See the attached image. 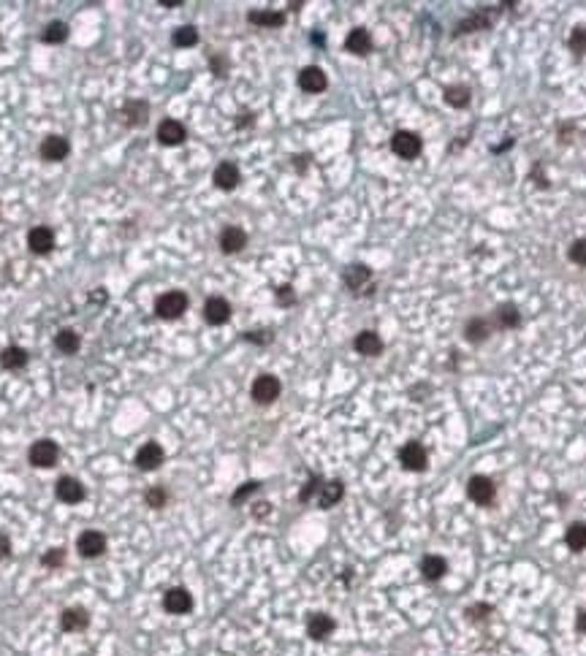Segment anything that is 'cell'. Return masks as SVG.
Returning a JSON list of instances; mask_svg holds the SVG:
<instances>
[{"label": "cell", "instance_id": "obj_1", "mask_svg": "<svg viewBox=\"0 0 586 656\" xmlns=\"http://www.w3.org/2000/svg\"><path fill=\"white\" fill-rule=\"evenodd\" d=\"M188 304H190L188 293H182V290H169V293H163V296L155 299V315L160 320H177L188 312Z\"/></svg>", "mask_w": 586, "mask_h": 656}, {"label": "cell", "instance_id": "obj_2", "mask_svg": "<svg viewBox=\"0 0 586 656\" xmlns=\"http://www.w3.org/2000/svg\"><path fill=\"white\" fill-rule=\"evenodd\" d=\"M502 14V6H486V8H478L473 17L461 19L456 25L454 36H467V33H478V30H489L497 17Z\"/></svg>", "mask_w": 586, "mask_h": 656}, {"label": "cell", "instance_id": "obj_3", "mask_svg": "<svg viewBox=\"0 0 586 656\" xmlns=\"http://www.w3.org/2000/svg\"><path fill=\"white\" fill-rule=\"evenodd\" d=\"M421 147H423V141H421V136L413 131H397L391 136V150H394V155H399L402 160H413V157H418V155H421Z\"/></svg>", "mask_w": 586, "mask_h": 656}, {"label": "cell", "instance_id": "obj_4", "mask_svg": "<svg viewBox=\"0 0 586 656\" xmlns=\"http://www.w3.org/2000/svg\"><path fill=\"white\" fill-rule=\"evenodd\" d=\"M280 391H283V385H280V380L274 375L255 377V382H253V388H250L255 404H272V401H277V399H280Z\"/></svg>", "mask_w": 586, "mask_h": 656}, {"label": "cell", "instance_id": "obj_5", "mask_svg": "<svg viewBox=\"0 0 586 656\" xmlns=\"http://www.w3.org/2000/svg\"><path fill=\"white\" fill-rule=\"evenodd\" d=\"M27 458H30V464H33V467L49 469V467H55L57 464V458H60V448H57L52 439H38V442L30 445Z\"/></svg>", "mask_w": 586, "mask_h": 656}, {"label": "cell", "instance_id": "obj_6", "mask_svg": "<svg viewBox=\"0 0 586 656\" xmlns=\"http://www.w3.org/2000/svg\"><path fill=\"white\" fill-rule=\"evenodd\" d=\"M467 494H470V499L475 505H492L497 499V486L486 475H473L470 483H467Z\"/></svg>", "mask_w": 586, "mask_h": 656}, {"label": "cell", "instance_id": "obj_7", "mask_svg": "<svg viewBox=\"0 0 586 656\" xmlns=\"http://www.w3.org/2000/svg\"><path fill=\"white\" fill-rule=\"evenodd\" d=\"M76 551H79V556H84V559H98V556L106 553V537H103L101 532H95V529H87V532L79 534Z\"/></svg>", "mask_w": 586, "mask_h": 656}, {"label": "cell", "instance_id": "obj_8", "mask_svg": "<svg viewBox=\"0 0 586 656\" xmlns=\"http://www.w3.org/2000/svg\"><path fill=\"white\" fill-rule=\"evenodd\" d=\"M399 461L407 472H423L429 467V453L421 442H407L405 448L399 450Z\"/></svg>", "mask_w": 586, "mask_h": 656}, {"label": "cell", "instance_id": "obj_9", "mask_svg": "<svg viewBox=\"0 0 586 656\" xmlns=\"http://www.w3.org/2000/svg\"><path fill=\"white\" fill-rule=\"evenodd\" d=\"M55 494L60 502H65V505H79L82 499H84V486L76 480V477H71V475H65V477H60L55 486Z\"/></svg>", "mask_w": 586, "mask_h": 656}, {"label": "cell", "instance_id": "obj_10", "mask_svg": "<svg viewBox=\"0 0 586 656\" xmlns=\"http://www.w3.org/2000/svg\"><path fill=\"white\" fill-rule=\"evenodd\" d=\"M163 607L171 616H185L193 610V597H190L188 589H169L163 597Z\"/></svg>", "mask_w": 586, "mask_h": 656}, {"label": "cell", "instance_id": "obj_11", "mask_svg": "<svg viewBox=\"0 0 586 656\" xmlns=\"http://www.w3.org/2000/svg\"><path fill=\"white\" fill-rule=\"evenodd\" d=\"M68 152H71V144H68V139H65V136H46V139L41 141V157H44V160H49V163H60V160H65V157H68Z\"/></svg>", "mask_w": 586, "mask_h": 656}, {"label": "cell", "instance_id": "obj_12", "mask_svg": "<svg viewBox=\"0 0 586 656\" xmlns=\"http://www.w3.org/2000/svg\"><path fill=\"white\" fill-rule=\"evenodd\" d=\"M27 247H30V252H36V255L52 252V247H55V231L46 228V225L30 228V233H27Z\"/></svg>", "mask_w": 586, "mask_h": 656}, {"label": "cell", "instance_id": "obj_13", "mask_svg": "<svg viewBox=\"0 0 586 656\" xmlns=\"http://www.w3.org/2000/svg\"><path fill=\"white\" fill-rule=\"evenodd\" d=\"M299 87H302L304 93L318 95L329 87V79L323 74V68H318V65H307V68L299 71Z\"/></svg>", "mask_w": 586, "mask_h": 656}, {"label": "cell", "instance_id": "obj_14", "mask_svg": "<svg viewBox=\"0 0 586 656\" xmlns=\"http://www.w3.org/2000/svg\"><path fill=\"white\" fill-rule=\"evenodd\" d=\"M185 139H188V131H185V125L177 122V120H163V122L158 125V141H160L163 147H179Z\"/></svg>", "mask_w": 586, "mask_h": 656}, {"label": "cell", "instance_id": "obj_15", "mask_svg": "<svg viewBox=\"0 0 586 656\" xmlns=\"http://www.w3.org/2000/svg\"><path fill=\"white\" fill-rule=\"evenodd\" d=\"M163 458H166L163 448H160L158 442H147V445H141L139 453H136V467L144 469V472H152V469H158L163 464Z\"/></svg>", "mask_w": 586, "mask_h": 656}, {"label": "cell", "instance_id": "obj_16", "mask_svg": "<svg viewBox=\"0 0 586 656\" xmlns=\"http://www.w3.org/2000/svg\"><path fill=\"white\" fill-rule=\"evenodd\" d=\"M204 320H207L209 326H223V323H228V320H231V304H228L226 299H220V296L207 299V304H204Z\"/></svg>", "mask_w": 586, "mask_h": 656}, {"label": "cell", "instance_id": "obj_17", "mask_svg": "<svg viewBox=\"0 0 586 656\" xmlns=\"http://www.w3.org/2000/svg\"><path fill=\"white\" fill-rule=\"evenodd\" d=\"M245 244H247V233L239 225H228V228H223V233H220V250H223L226 255L242 252Z\"/></svg>", "mask_w": 586, "mask_h": 656}, {"label": "cell", "instance_id": "obj_18", "mask_svg": "<svg viewBox=\"0 0 586 656\" xmlns=\"http://www.w3.org/2000/svg\"><path fill=\"white\" fill-rule=\"evenodd\" d=\"M353 347H356L359 356L375 358L383 353V339H380L378 331H361V334H356V339H353Z\"/></svg>", "mask_w": 586, "mask_h": 656}, {"label": "cell", "instance_id": "obj_19", "mask_svg": "<svg viewBox=\"0 0 586 656\" xmlns=\"http://www.w3.org/2000/svg\"><path fill=\"white\" fill-rule=\"evenodd\" d=\"M87 624H90V616H87L84 607H68L60 616V629L63 632H82V629H87Z\"/></svg>", "mask_w": 586, "mask_h": 656}, {"label": "cell", "instance_id": "obj_20", "mask_svg": "<svg viewBox=\"0 0 586 656\" xmlns=\"http://www.w3.org/2000/svg\"><path fill=\"white\" fill-rule=\"evenodd\" d=\"M334 619L331 616H326V613H312L310 619H307V635L312 640H326L331 632H334Z\"/></svg>", "mask_w": 586, "mask_h": 656}, {"label": "cell", "instance_id": "obj_21", "mask_svg": "<svg viewBox=\"0 0 586 656\" xmlns=\"http://www.w3.org/2000/svg\"><path fill=\"white\" fill-rule=\"evenodd\" d=\"M345 49L350 52V55H369L372 52V36L364 30V27H356V30H350L348 33V38H345Z\"/></svg>", "mask_w": 586, "mask_h": 656}, {"label": "cell", "instance_id": "obj_22", "mask_svg": "<svg viewBox=\"0 0 586 656\" xmlns=\"http://www.w3.org/2000/svg\"><path fill=\"white\" fill-rule=\"evenodd\" d=\"M342 280H345V285H348L353 293H359L361 288L372 280V269H369V266H364V263H353V266H348V269H345Z\"/></svg>", "mask_w": 586, "mask_h": 656}, {"label": "cell", "instance_id": "obj_23", "mask_svg": "<svg viewBox=\"0 0 586 656\" xmlns=\"http://www.w3.org/2000/svg\"><path fill=\"white\" fill-rule=\"evenodd\" d=\"M239 179H242V174L236 169V163H231V160H223V163L215 169V185L220 190H234L239 185Z\"/></svg>", "mask_w": 586, "mask_h": 656}, {"label": "cell", "instance_id": "obj_24", "mask_svg": "<svg viewBox=\"0 0 586 656\" xmlns=\"http://www.w3.org/2000/svg\"><path fill=\"white\" fill-rule=\"evenodd\" d=\"M494 318H497V326L505 328V331H513V328L521 326V312H518L516 304H499L494 309Z\"/></svg>", "mask_w": 586, "mask_h": 656}, {"label": "cell", "instance_id": "obj_25", "mask_svg": "<svg viewBox=\"0 0 586 656\" xmlns=\"http://www.w3.org/2000/svg\"><path fill=\"white\" fill-rule=\"evenodd\" d=\"M147 114H150V106H147L144 101H128V103L122 106L120 117H122L125 125H144V122H147Z\"/></svg>", "mask_w": 586, "mask_h": 656}, {"label": "cell", "instance_id": "obj_26", "mask_svg": "<svg viewBox=\"0 0 586 656\" xmlns=\"http://www.w3.org/2000/svg\"><path fill=\"white\" fill-rule=\"evenodd\" d=\"M247 22L258 25V27H283L285 14L283 11H269V8H255V11L247 14Z\"/></svg>", "mask_w": 586, "mask_h": 656}, {"label": "cell", "instance_id": "obj_27", "mask_svg": "<svg viewBox=\"0 0 586 656\" xmlns=\"http://www.w3.org/2000/svg\"><path fill=\"white\" fill-rule=\"evenodd\" d=\"M489 334H492V323H489L486 318H473L467 326H464V339H467L470 345H480V342H486Z\"/></svg>", "mask_w": 586, "mask_h": 656}, {"label": "cell", "instance_id": "obj_28", "mask_svg": "<svg viewBox=\"0 0 586 656\" xmlns=\"http://www.w3.org/2000/svg\"><path fill=\"white\" fill-rule=\"evenodd\" d=\"M342 496H345V486H342L340 480H329V483H323L321 491H318V505H321L323 510H329V507L337 505Z\"/></svg>", "mask_w": 586, "mask_h": 656}, {"label": "cell", "instance_id": "obj_29", "mask_svg": "<svg viewBox=\"0 0 586 656\" xmlns=\"http://www.w3.org/2000/svg\"><path fill=\"white\" fill-rule=\"evenodd\" d=\"M421 572H423V578L426 581H440L445 572H448V562L442 559V556H423V562H421Z\"/></svg>", "mask_w": 586, "mask_h": 656}, {"label": "cell", "instance_id": "obj_30", "mask_svg": "<svg viewBox=\"0 0 586 656\" xmlns=\"http://www.w3.org/2000/svg\"><path fill=\"white\" fill-rule=\"evenodd\" d=\"M470 98H473V93H470L467 84H451V87H445V103L454 106V109H467V106H470Z\"/></svg>", "mask_w": 586, "mask_h": 656}, {"label": "cell", "instance_id": "obj_31", "mask_svg": "<svg viewBox=\"0 0 586 656\" xmlns=\"http://www.w3.org/2000/svg\"><path fill=\"white\" fill-rule=\"evenodd\" d=\"M565 543H568V548L570 551H575V553L586 551V524L584 521H575V524L568 526V532H565Z\"/></svg>", "mask_w": 586, "mask_h": 656}, {"label": "cell", "instance_id": "obj_32", "mask_svg": "<svg viewBox=\"0 0 586 656\" xmlns=\"http://www.w3.org/2000/svg\"><path fill=\"white\" fill-rule=\"evenodd\" d=\"M79 345H82V339H79V334L71 331V328H63L55 337V347L63 356H74L76 350H79Z\"/></svg>", "mask_w": 586, "mask_h": 656}, {"label": "cell", "instance_id": "obj_33", "mask_svg": "<svg viewBox=\"0 0 586 656\" xmlns=\"http://www.w3.org/2000/svg\"><path fill=\"white\" fill-rule=\"evenodd\" d=\"M0 364H3L6 369H22V366L27 364V350L11 345V347H6V350L0 353Z\"/></svg>", "mask_w": 586, "mask_h": 656}, {"label": "cell", "instance_id": "obj_34", "mask_svg": "<svg viewBox=\"0 0 586 656\" xmlns=\"http://www.w3.org/2000/svg\"><path fill=\"white\" fill-rule=\"evenodd\" d=\"M171 41H174V46H179V49L196 46V44H198V30H196V27H190V25L177 27V30H174V36H171Z\"/></svg>", "mask_w": 586, "mask_h": 656}, {"label": "cell", "instance_id": "obj_35", "mask_svg": "<svg viewBox=\"0 0 586 656\" xmlns=\"http://www.w3.org/2000/svg\"><path fill=\"white\" fill-rule=\"evenodd\" d=\"M41 38H44L46 44H63V41L68 38V25H65V22H49Z\"/></svg>", "mask_w": 586, "mask_h": 656}, {"label": "cell", "instance_id": "obj_36", "mask_svg": "<svg viewBox=\"0 0 586 656\" xmlns=\"http://www.w3.org/2000/svg\"><path fill=\"white\" fill-rule=\"evenodd\" d=\"M568 46L573 55L584 57L586 55V27L584 25H578V27H573V33H570L568 38Z\"/></svg>", "mask_w": 586, "mask_h": 656}, {"label": "cell", "instance_id": "obj_37", "mask_svg": "<svg viewBox=\"0 0 586 656\" xmlns=\"http://www.w3.org/2000/svg\"><path fill=\"white\" fill-rule=\"evenodd\" d=\"M144 502H147V507H152V510H160V507H166V502H169V491L163 486H152L147 494H144Z\"/></svg>", "mask_w": 586, "mask_h": 656}, {"label": "cell", "instance_id": "obj_38", "mask_svg": "<svg viewBox=\"0 0 586 656\" xmlns=\"http://www.w3.org/2000/svg\"><path fill=\"white\" fill-rule=\"evenodd\" d=\"M568 258L575 266H581V269H586V239H575V242L568 247Z\"/></svg>", "mask_w": 586, "mask_h": 656}, {"label": "cell", "instance_id": "obj_39", "mask_svg": "<svg viewBox=\"0 0 586 656\" xmlns=\"http://www.w3.org/2000/svg\"><path fill=\"white\" fill-rule=\"evenodd\" d=\"M63 562H65V551H63V548H49V551L44 553V559H41L44 567H60Z\"/></svg>", "mask_w": 586, "mask_h": 656}, {"label": "cell", "instance_id": "obj_40", "mask_svg": "<svg viewBox=\"0 0 586 656\" xmlns=\"http://www.w3.org/2000/svg\"><path fill=\"white\" fill-rule=\"evenodd\" d=\"M258 486H261V483H245V486H242L239 491H236V494H234V496H231V505H239V502H245L250 494H255V491H258Z\"/></svg>", "mask_w": 586, "mask_h": 656}, {"label": "cell", "instance_id": "obj_41", "mask_svg": "<svg viewBox=\"0 0 586 656\" xmlns=\"http://www.w3.org/2000/svg\"><path fill=\"white\" fill-rule=\"evenodd\" d=\"M293 301H296V296H293V288H291V285H280V288H277V304L291 307Z\"/></svg>", "mask_w": 586, "mask_h": 656}, {"label": "cell", "instance_id": "obj_42", "mask_svg": "<svg viewBox=\"0 0 586 656\" xmlns=\"http://www.w3.org/2000/svg\"><path fill=\"white\" fill-rule=\"evenodd\" d=\"M573 133H578L575 122H562V125H559V141H562V144H570V141H573Z\"/></svg>", "mask_w": 586, "mask_h": 656}, {"label": "cell", "instance_id": "obj_43", "mask_svg": "<svg viewBox=\"0 0 586 656\" xmlns=\"http://www.w3.org/2000/svg\"><path fill=\"white\" fill-rule=\"evenodd\" d=\"M321 486H323L321 480H318V477H312V480H310V483H307V486L302 488V494H299V499H302V502H307V499H310V496H312L315 491H321Z\"/></svg>", "mask_w": 586, "mask_h": 656}, {"label": "cell", "instance_id": "obj_44", "mask_svg": "<svg viewBox=\"0 0 586 656\" xmlns=\"http://www.w3.org/2000/svg\"><path fill=\"white\" fill-rule=\"evenodd\" d=\"M209 65H212L215 76H226V71H228V60H226V57H212V60H209Z\"/></svg>", "mask_w": 586, "mask_h": 656}, {"label": "cell", "instance_id": "obj_45", "mask_svg": "<svg viewBox=\"0 0 586 656\" xmlns=\"http://www.w3.org/2000/svg\"><path fill=\"white\" fill-rule=\"evenodd\" d=\"M245 339L247 342H258V345H269V342H272V334H269V331H247Z\"/></svg>", "mask_w": 586, "mask_h": 656}, {"label": "cell", "instance_id": "obj_46", "mask_svg": "<svg viewBox=\"0 0 586 656\" xmlns=\"http://www.w3.org/2000/svg\"><path fill=\"white\" fill-rule=\"evenodd\" d=\"M486 613H492V607H489V605H475V607H470V610H467V616H470L473 621L486 619Z\"/></svg>", "mask_w": 586, "mask_h": 656}, {"label": "cell", "instance_id": "obj_47", "mask_svg": "<svg viewBox=\"0 0 586 656\" xmlns=\"http://www.w3.org/2000/svg\"><path fill=\"white\" fill-rule=\"evenodd\" d=\"M11 556V540L0 532V559H8Z\"/></svg>", "mask_w": 586, "mask_h": 656}, {"label": "cell", "instance_id": "obj_48", "mask_svg": "<svg viewBox=\"0 0 586 656\" xmlns=\"http://www.w3.org/2000/svg\"><path fill=\"white\" fill-rule=\"evenodd\" d=\"M575 629H578L581 635H586V610H578V616H575Z\"/></svg>", "mask_w": 586, "mask_h": 656}, {"label": "cell", "instance_id": "obj_49", "mask_svg": "<svg viewBox=\"0 0 586 656\" xmlns=\"http://www.w3.org/2000/svg\"><path fill=\"white\" fill-rule=\"evenodd\" d=\"M253 515H258V518H261V515H269V502H258L255 510H253Z\"/></svg>", "mask_w": 586, "mask_h": 656}]
</instances>
